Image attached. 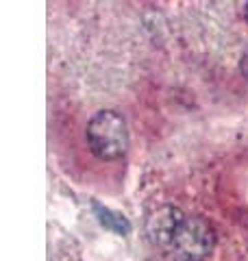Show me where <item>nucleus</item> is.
Segmentation results:
<instances>
[{"label": "nucleus", "instance_id": "1", "mask_svg": "<svg viewBox=\"0 0 248 261\" xmlns=\"http://www.w3.org/2000/svg\"><path fill=\"white\" fill-rule=\"evenodd\" d=\"M89 150L103 161L122 159L129 150V128L118 111L103 109L94 113L85 130Z\"/></svg>", "mask_w": 248, "mask_h": 261}, {"label": "nucleus", "instance_id": "2", "mask_svg": "<svg viewBox=\"0 0 248 261\" xmlns=\"http://www.w3.org/2000/svg\"><path fill=\"white\" fill-rule=\"evenodd\" d=\"M216 246V233L203 218H185L172 242V252L183 261H203Z\"/></svg>", "mask_w": 248, "mask_h": 261}, {"label": "nucleus", "instance_id": "3", "mask_svg": "<svg viewBox=\"0 0 248 261\" xmlns=\"http://www.w3.org/2000/svg\"><path fill=\"white\" fill-rule=\"evenodd\" d=\"M183 211L172 207V205H163L159 209H155L146 220V235L155 246L159 248H168L172 250V242L177 238L179 226L183 224Z\"/></svg>", "mask_w": 248, "mask_h": 261}, {"label": "nucleus", "instance_id": "4", "mask_svg": "<svg viewBox=\"0 0 248 261\" xmlns=\"http://www.w3.org/2000/svg\"><path fill=\"white\" fill-rule=\"evenodd\" d=\"M242 72L248 74V48H246V53L242 55Z\"/></svg>", "mask_w": 248, "mask_h": 261}, {"label": "nucleus", "instance_id": "5", "mask_svg": "<svg viewBox=\"0 0 248 261\" xmlns=\"http://www.w3.org/2000/svg\"><path fill=\"white\" fill-rule=\"evenodd\" d=\"M244 20H246V22H248V3H246V5H244Z\"/></svg>", "mask_w": 248, "mask_h": 261}]
</instances>
